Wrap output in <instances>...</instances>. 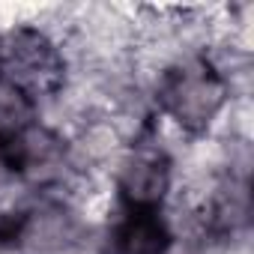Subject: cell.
Returning a JSON list of instances; mask_svg holds the SVG:
<instances>
[{
    "label": "cell",
    "instance_id": "obj_4",
    "mask_svg": "<svg viewBox=\"0 0 254 254\" xmlns=\"http://www.w3.org/2000/svg\"><path fill=\"white\" fill-rule=\"evenodd\" d=\"M165 251H168V230L150 212H138L129 221H123L111 242V254H165Z\"/></svg>",
    "mask_w": 254,
    "mask_h": 254
},
{
    "label": "cell",
    "instance_id": "obj_6",
    "mask_svg": "<svg viewBox=\"0 0 254 254\" xmlns=\"http://www.w3.org/2000/svg\"><path fill=\"white\" fill-rule=\"evenodd\" d=\"M30 123V99L12 81L0 78V135H21Z\"/></svg>",
    "mask_w": 254,
    "mask_h": 254
},
{
    "label": "cell",
    "instance_id": "obj_1",
    "mask_svg": "<svg viewBox=\"0 0 254 254\" xmlns=\"http://www.w3.org/2000/svg\"><path fill=\"white\" fill-rule=\"evenodd\" d=\"M221 102L224 84L203 60H191L174 69L165 81V105L186 129H203L218 114Z\"/></svg>",
    "mask_w": 254,
    "mask_h": 254
},
{
    "label": "cell",
    "instance_id": "obj_2",
    "mask_svg": "<svg viewBox=\"0 0 254 254\" xmlns=\"http://www.w3.org/2000/svg\"><path fill=\"white\" fill-rule=\"evenodd\" d=\"M6 81L30 93H54L63 81V60L54 45L36 30H18L6 39L3 48Z\"/></svg>",
    "mask_w": 254,
    "mask_h": 254
},
{
    "label": "cell",
    "instance_id": "obj_3",
    "mask_svg": "<svg viewBox=\"0 0 254 254\" xmlns=\"http://www.w3.org/2000/svg\"><path fill=\"white\" fill-rule=\"evenodd\" d=\"M168 189V162L159 153H135L123 168V194L135 206L147 209L162 200Z\"/></svg>",
    "mask_w": 254,
    "mask_h": 254
},
{
    "label": "cell",
    "instance_id": "obj_5",
    "mask_svg": "<svg viewBox=\"0 0 254 254\" xmlns=\"http://www.w3.org/2000/svg\"><path fill=\"white\" fill-rule=\"evenodd\" d=\"M72 236H75V227L63 209L33 212L21 227V242L33 251H57V248L69 245Z\"/></svg>",
    "mask_w": 254,
    "mask_h": 254
}]
</instances>
